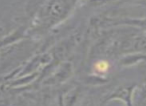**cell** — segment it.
Returning a JSON list of instances; mask_svg holds the SVG:
<instances>
[{
  "instance_id": "1",
  "label": "cell",
  "mask_w": 146,
  "mask_h": 106,
  "mask_svg": "<svg viewBox=\"0 0 146 106\" xmlns=\"http://www.w3.org/2000/svg\"><path fill=\"white\" fill-rule=\"evenodd\" d=\"M110 65L107 61H104V60H101V61L97 62L95 64V70L99 73H105V72L108 71Z\"/></svg>"
}]
</instances>
